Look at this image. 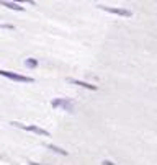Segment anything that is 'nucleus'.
Returning a JSON list of instances; mask_svg holds the SVG:
<instances>
[{"label": "nucleus", "instance_id": "nucleus-1", "mask_svg": "<svg viewBox=\"0 0 157 165\" xmlns=\"http://www.w3.org/2000/svg\"><path fill=\"white\" fill-rule=\"evenodd\" d=\"M12 126L15 128H20V129H25V131H30V133H35V134H39V136H49L46 129L39 128V126H33V124H21V123H17V121H12Z\"/></svg>", "mask_w": 157, "mask_h": 165}, {"label": "nucleus", "instance_id": "nucleus-2", "mask_svg": "<svg viewBox=\"0 0 157 165\" xmlns=\"http://www.w3.org/2000/svg\"><path fill=\"white\" fill-rule=\"evenodd\" d=\"M0 75L10 79V80H15V82H23V83H31L33 79L31 77H26V75H20V74H15V72H8V70H2L0 69Z\"/></svg>", "mask_w": 157, "mask_h": 165}, {"label": "nucleus", "instance_id": "nucleus-3", "mask_svg": "<svg viewBox=\"0 0 157 165\" xmlns=\"http://www.w3.org/2000/svg\"><path fill=\"white\" fill-rule=\"evenodd\" d=\"M52 106L56 108H62L65 111H72L74 110V103L69 101V100H64V98H58V100L52 101Z\"/></svg>", "mask_w": 157, "mask_h": 165}, {"label": "nucleus", "instance_id": "nucleus-4", "mask_svg": "<svg viewBox=\"0 0 157 165\" xmlns=\"http://www.w3.org/2000/svg\"><path fill=\"white\" fill-rule=\"evenodd\" d=\"M102 10L105 12H110L113 15H120V16H131V12L129 10H125V8H111V7H105V5H98Z\"/></svg>", "mask_w": 157, "mask_h": 165}, {"label": "nucleus", "instance_id": "nucleus-5", "mask_svg": "<svg viewBox=\"0 0 157 165\" xmlns=\"http://www.w3.org/2000/svg\"><path fill=\"white\" fill-rule=\"evenodd\" d=\"M70 82L74 85H79V87H84V88H88V90H97V85H92V83H87L84 80H77V79H70Z\"/></svg>", "mask_w": 157, "mask_h": 165}, {"label": "nucleus", "instance_id": "nucleus-6", "mask_svg": "<svg viewBox=\"0 0 157 165\" xmlns=\"http://www.w3.org/2000/svg\"><path fill=\"white\" fill-rule=\"evenodd\" d=\"M0 5L10 8V10H17V12H23V10H25L21 5H18V3H13V2H0Z\"/></svg>", "mask_w": 157, "mask_h": 165}, {"label": "nucleus", "instance_id": "nucleus-7", "mask_svg": "<svg viewBox=\"0 0 157 165\" xmlns=\"http://www.w3.org/2000/svg\"><path fill=\"white\" fill-rule=\"evenodd\" d=\"M47 149H51V150H54V152H58L61 155H67V152L65 150H62L61 147H58V145H52V144H47Z\"/></svg>", "mask_w": 157, "mask_h": 165}, {"label": "nucleus", "instance_id": "nucleus-8", "mask_svg": "<svg viewBox=\"0 0 157 165\" xmlns=\"http://www.w3.org/2000/svg\"><path fill=\"white\" fill-rule=\"evenodd\" d=\"M36 64H38V62H36L35 59H26V65H30V67H35Z\"/></svg>", "mask_w": 157, "mask_h": 165}, {"label": "nucleus", "instance_id": "nucleus-9", "mask_svg": "<svg viewBox=\"0 0 157 165\" xmlns=\"http://www.w3.org/2000/svg\"><path fill=\"white\" fill-rule=\"evenodd\" d=\"M103 165H115V163L110 162V160H103Z\"/></svg>", "mask_w": 157, "mask_h": 165}]
</instances>
